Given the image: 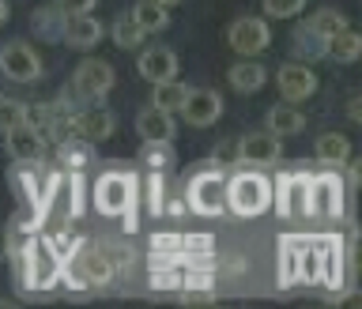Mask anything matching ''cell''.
Returning <instances> with one entry per match:
<instances>
[{"instance_id":"cell-19","label":"cell","mask_w":362,"mask_h":309,"mask_svg":"<svg viewBox=\"0 0 362 309\" xmlns=\"http://www.w3.org/2000/svg\"><path fill=\"white\" fill-rule=\"evenodd\" d=\"M226 79H230V87L234 91H242V95H253V91H260L268 83V68L253 61V57H242L238 64L226 68Z\"/></svg>"},{"instance_id":"cell-26","label":"cell","mask_w":362,"mask_h":309,"mask_svg":"<svg viewBox=\"0 0 362 309\" xmlns=\"http://www.w3.org/2000/svg\"><path fill=\"white\" fill-rule=\"evenodd\" d=\"M34 30L42 34V38H49V42H61V27H64V11L57 8V4H49V8H38L34 11Z\"/></svg>"},{"instance_id":"cell-24","label":"cell","mask_w":362,"mask_h":309,"mask_svg":"<svg viewBox=\"0 0 362 309\" xmlns=\"http://www.w3.org/2000/svg\"><path fill=\"white\" fill-rule=\"evenodd\" d=\"M185 95H189V87H185V83H177V79H166V83H155L151 106L166 110V113H177V110H181V102H185Z\"/></svg>"},{"instance_id":"cell-23","label":"cell","mask_w":362,"mask_h":309,"mask_svg":"<svg viewBox=\"0 0 362 309\" xmlns=\"http://www.w3.org/2000/svg\"><path fill=\"white\" fill-rule=\"evenodd\" d=\"M313 155L321 166H344L351 158V144H347V136H339V132H325L321 140H317Z\"/></svg>"},{"instance_id":"cell-20","label":"cell","mask_w":362,"mask_h":309,"mask_svg":"<svg viewBox=\"0 0 362 309\" xmlns=\"http://www.w3.org/2000/svg\"><path fill=\"white\" fill-rule=\"evenodd\" d=\"M325 49H328V38H321V34H317V30H310L305 23H302V27L291 34V53L298 57L302 64H310V61H321V57H325Z\"/></svg>"},{"instance_id":"cell-3","label":"cell","mask_w":362,"mask_h":309,"mask_svg":"<svg viewBox=\"0 0 362 309\" xmlns=\"http://www.w3.org/2000/svg\"><path fill=\"white\" fill-rule=\"evenodd\" d=\"M226 42L238 57H257L272 45V30H268V19L260 16H242L226 27Z\"/></svg>"},{"instance_id":"cell-25","label":"cell","mask_w":362,"mask_h":309,"mask_svg":"<svg viewBox=\"0 0 362 309\" xmlns=\"http://www.w3.org/2000/svg\"><path fill=\"white\" fill-rule=\"evenodd\" d=\"M110 38H113V45H117V49H136V45L147 38V34L136 27L132 16H117V19H113V27H110Z\"/></svg>"},{"instance_id":"cell-10","label":"cell","mask_w":362,"mask_h":309,"mask_svg":"<svg viewBox=\"0 0 362 309\" xmlns=\"http://www.w3.org/2000/svg\"><path fill=\"white\" fill-rule=\"evenodd\" d=\"M106 27L90 16V11H68L64 16V27H61V42L72 45V49H95L102 42Z\"/></svg>"},{"instance_id":"cell-7","label":"cell","mask_w":362,"mask_h":309,"mask_svg":"<svg viewBox=\"0 0 362 309\" xmlns=\"http://www.w3.org/2000/svg\"><path fill=\"white\" fill-rule=\"evenodd\" d=\"M132 204V177L124 174H102L95 185V208L102 215H124Z\"/></svg>"},{"instance_id":"cell-9","label":"cell","mask_w":362,"mask_h":309,"mask_svg":"<svg viewBox=\"0 0 362 309\" xmlns=\"http://www.w3.org/2000/svg\"><path fill=\"white\" fill-rule=\"evenodd\" d=\"M283 158V140L264 132H249L238 140V163H249V166H272Z\"/></svg>"},{"instance_id":"cell-2","label":"cell","mask_w":362,"mask_h":309,"mask_svg":"<svg viewBox=\"0 0 362 309\" xmlns=\"http://www.w3.org/2000/svg\"><path fill=\"white\" fill-rule=\"evenodd\" d=\"M113 83H117L113 64L102 61V57H87V61H79L76 72H72V91H76L79 98H87V102L106 98L110 91H113Z\"/></svg>"},{"instance_id":"cell-14","label":"cell","mask_w":362,"mask_h":309,"mask_svg":"<svg viewBox=\"0 0 362 309\" xmlns=\"http://www.w3.org/2000/svg\"><path fill=\"white\" fill-rule=\"evenodd\" d=\"M110 279H113V264H110L106 253L83 249V253L76 257V264H72V283H79V287H106Z\"/></svg>"},{"instance_id":"cell-37","label":"cell","mask_w":362,"mask_h":309,"mask_svg":"<svg viewBox=\"0 0 362 309\" xmlns=\"http://www.w3.org/2000/svg\"><path fill=\"white\" fill-rule=\"evenodd\" d=\"M8 16H11V8H8V0H0V23H8Z\"/></svg>"},{"instance_id":"cell-4","label":"cell","mask_w":362,"mask_h":309,"mask_svg":"<svg viewBox=\"0 0 362 309\" xmlns=\"http://www.w3.org/2000/svg\"><path fill=\"white\" fill-rule=\"evenodd\" d=\"M0 72L11 83H34V79H42V57L27 42H8L0 49Z\"/></svg>"},{"instance_id":"cell-15","label":"cell","mask_w":362,"mask_h":309,"mask_svg":"<svg viewBox=\"0 0 362 309\" xmlns=\"http://www.w3.org/2000/svg\"><path fill=\"white\" fill-rule=\"evenodd\" d=\"M305 197H310V177L305 174H291L279 181L276 189V208L283 219H302L305 215Z\"/></svg>"},{"instance_id":"cell-13","label":"cell","mask_w":362,"mask_h":309,"mask_svg":"<svg viewBox=\"0 0 362 309\" xmlns=\"http://www.w3.org/2000/svg\"><path fill=\"white\" fill-rule=\"evenodd\" d=\"M189 208L197 211V215H219L223 211V181H219V170H215V174L192 177V185H189Z\"/></svg>"},{"instance_id":"cell-33","label":"cell","mask_w":362,"mask_h":309,"mask_svg":"<svg viewBox=\"0 0 362 309\" xmlns=\"http://www.w3.org/2000/svg\"><path fill=\"white\" fill-rule=\"evenodd\" d=\"M181 302L185 305H208V302H215V291L211 287H200V291H181Z\"/></svg>"},{"instance_id":"cell-18","label":"cell","mask_w":362,"mask_h":309,"mask_svg":"<svg viewBox=\"0 0 362 309\" xmlns=\"http://www.w3.org/2000/svg\"><path fill=\"white\" fill-rule=\"evenodd\" d=\"M264 129L272 132V136H298L302 129H305V113L294 106V102H279V106H272L268 113H264Z\"/></svg>"},{"instance_id":"cell-6","label":"cell","mask_w":362,"mask_h":309,"mask_svg":"<svg viewBox=\"0 0 362 309\" xmlns=\"http://www.w3.org/2000/svg\"><path fill=\"white\" fill-rule=\"evenodd\" d=\"M177 113L185 117V124H192V129H208V124H215L223 117V95L211 87H189V95H185Z\"/></svg>"},{"instance_id":"cell-12","label":"cell","mask_w":362,"mask_h":309,"mask_svg":"<svg viewBox=\"0 0 362 309\" xmlns=\"http://www.w3.org/2000/svg\"><path fill=\"white\" fill-rule=\"evenodd\" d=\"M136 72H140L151 87L155 83H166V79H177V53L166 49V45H151V49L140 53Z\"/></svg>"},{"instance_id":"cell-16","label":"cell","mask_w":362,"mask_h":309,"mask_svg":"<svg viewBox=\"0 0 362 309\" xmlns=\"http://www.w3.org/2000/svg\"><path fill=\"white\" fill-rule=\"evenodd\" d=\"M4 144H8V155L16 163H38L42 151H45V136L30 124H16V129L4 132Z\"/></svg>"},{"instance_id":"cell-34","label":"cell","mask_w":362,"mask_h":309,"mask_svg":"<svg viewBox=\"0 0 362 309\" xmlns=\"http://www.w3.org/2000/svg\"><path fill=\"white\" fill-rule=\"evenodd\" d=\"M177 283H181V276H177L174 268H163V272H155V276H151V287H158V291L177 287Z\"/></svg>"},{"instance_id":"cell-11","label":"cell","mask_w":362,"mask_h":309,"mask_svg":"<svg viewBox=\"0 0 362 309\" xmlns=\"http://www.w3.org/2000/svg\"><path fill=\"white\" fill-rule=\"evenodd\" d=\"M113 129H117V117H113L106 106H87V110L72 113V132H76L83 144H102V140H110Z\"/></svg>"},{"instance_id":"cell-29","label":"cell","mask_w":362,"mask_h":309,"mask_svg":"<svg viewBox=\"0 0 362 309\" xmlns=\"http://www.w3.org/2000/svg\"><path fill=\"white\" fill-rule=\"evenodd\" d=\"M23 113H27V102L0 95V132H8V129H16V124H23Z\"/></svg>"},{"instance_id":"cell-28","label":"cell","mask_w":362,"mask_h":309,"mask_svg":"<svg viewBox=\"0 0 362 309\" xmlns=\"http://www.w3.org/2000/svg\"><path fill=\"white\" fill-rule=\"evenodd\" d=\"M305 27H310V30H317L321 38H332V34H339V30L347 27V19L339 16L336 8H317L313 16H310V23H305Z\"/></svg>"},{"instance_id":"cell-30","label":"cell","mask_w":362,"mask_h":309,"mask_svg":"<svg viewBox=\"0 0 362 309\" xmlns=\"http://www.w3.org/2000/svg\"><path fill=\"white\" fill-rule=\"evenodd\" d=\"M268 19H294L305 8V0H260Z\"/></svg>"},{"instance_id":"cell-38","label":"cell","mask_w":362,"mask_h":309,"mask_svg":"<svg viewBox=\"0 0 362 309\" xmlns=\"http://www.w3.org/2000/svg\"><path fill=\"white\" fill-rule=\"evenodd\" d=\"M155 4H163V8H174V4H181V0H155Z\"/></svg>"},{"instance_id":"cell-21","label":"cell","mask_w":362,"mask_h":309,"mask_svg":"<svg viewBox=\"0 0 362 309\" xmlns=\"http://www.w3.org/2000/svg\"><path fill=\"white\" fill-rule=\"evenodd\" d=\"M129 16L136 19V27H140L144 34H158V30L170 27V8L155 4V0H136Z\"/></svg>"},{"instance_id":"cell-5","label":"cell","mask_w":362,"mask_h":309,"mask_svg":"<svg viewBox=\"0 0 362 309\" xmlns=\"http://www.w3.org/2000/svg\"><path fill=\"white\" fill-rule=\"evenodd\" d=\"M305 215H313V219H339V215H344V189H339V181L332 174L310 177Z\"/></svg>"},{"instance_id":"cell-1","label":"cell","mask_w":362,"mask_h":309,"mask_svg":"<svg viewBox=\"0 0 362 309\" xmlns=\"http://www.w3.org/2000/svg\"><path fill=\"white\" fill-rule=\"evenodd\" d=\"M223 204L242 219L264 215L272 208V181L264 174H234L223 185Z\"/></svg>"},{"instance_id":"cell-27","label":"cell","mask_w":362,"mask_h":309,"mask_svg":"<svg viewBox=\"0 0 362 309\" xmlns=\"http://www.w3.org/2000/svg\"><path fill=\"white\" fill-rule=\"evenodd\" d=\"M140 163L147 170H166L170 163H174V147H170V140H144Z\"/></svg>"},{"instance_id":"cell-8","label":"cell","mask_w":362,"mask_h":309,"mask_svg":"<svg viewBox=\"0 0 362 309\" xmlns=\"http://www.w3.org/2000/svg\"><path fill=\"white\" fill-rule=\"evenodd\" d=\"M276 87H279L283 102H294V106H298V102H305L317 91V72L302 61H291L276 72Z\"/></svg>"},{"instance_id":"cell-36","label":"cell","mask_w":362,"mask_h":309,"mask_svg":"<svg viewBox=\"0 0 362 309\" xmlns=\"http://www.w3.org/2000/svg\"><path fill=\"white\" fill-rule=\"evenodd\" d=\"M11 253V238H8V231H4V226H0V260H4Z\"/></svg>"},{"instance_id":"cell-35","label":"cell","mask_w":362,"mask_h":309,"mask_svg":"<svg viewBox=\"0 0 362 309\" xmlns=\"http://www.w3.org/2000/svg\"><path fill=\"white\" fill-rule=\"evenodd\" d=\"M95 4H98V0H57V8H61L64 16H68V11H90Z\"/></svg>"},{"instance_id":"cell-17","label":"cell","mask_w":362,"mask_h":309,"mask_svg":"<svg viewBox=\"0 0 362 309\" xmlns=\"http://www.w3.org/2000/svg\"><path fill=\"white\" fill-rule=\"evenodd\" d=\"M136 132L144 136V140H170L174 144V113L158 110V106H144L136 113Z\"/></svg>"},{"instance_id":"cell-22","label":"cell","mask_w":362,"mask_h":309,"mask_svg":"<svg viewBox=\"0 0 362 309\" xmlns=\"http://www.w3.org/2000/svg\"><path fill=\"white\" fill-rule=\"evenodd\" d=\"M358 53H362V34L351 30V27L332 34V38H328V49H325V57H332L336 64H355Z\"/></svg>"},{"instance_id":"cell-31","label":"cell","mask_w":362,"mask_h":309,"mask_svg":"<svg viewBox=\"0 0 362 309\" xmlns=\"http://www.w3.org/2000/svg\"><path fill=\"white\" fill-rule=\"evenodd\" d=\"M298 279V242H294V238H287V242H283V283H291Z\"/></svg>"},{"instance_id":"cell-32","label":"cell","mask_w":362,"mask_h":309,"mask_svg":"<svg viewBox=\"0 0 362 309\" xmlns=\"http://www.w3.org/2000/svg\"><path fill=\"white\" fill-rule=\"evenodd\" d=\"M211 163H215V170H223V166H234V163H238V140H234V144H219V147H215Z\"/></svg>"}]
</instances>
